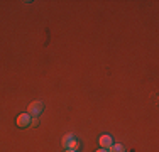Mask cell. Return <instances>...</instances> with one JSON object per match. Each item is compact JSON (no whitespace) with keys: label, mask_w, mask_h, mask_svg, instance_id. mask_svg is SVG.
<instances>
[{"label":"cell","mask_w":159,"mask_h":152,"mask_svg":"<svg viewBox=\"0 0 159 152\" xmlns=\"http://www.w3.org/2000/svg\"><path fill=\"white\" fill-rule=\"evenodd\" d=\"M95 152H108L107 149H98V150H95Z\"/></svg>","instance_id":"obj_7"},{"label":"cell","mask_w":159,"mask_h":152,"mask_svg":"<svg viewBox=\"0 0 159 152\" xmlns=\"http://www.w3.org/2000/svg\"><path fill=\"white\" fill-rule=\"evenodd\" d=\"M37 125V117H32L31 118V127H36Z\"/></svg>","instance_id":"obj_6"},{"label":"cell","mask_w":159,"mask_h":152,"mask_svg":"<svg viewBox=\"0 0 159 152\" xmlns=\"http://www.w3.org/2000/svg\"><path fill=\"white\" fill-rule=\"evenodd\" d=\"M61 144H63L64 149H71V150H78V147H80V144L73 139V135H64Z\"/></svg>","instance_id":"obj_2"},{"label":"cell","mask_w":159,"mask_h":152,"mask_svg":"<svg viewBox=\"0 0 159 152\" xmlns=\"http://www.w3.org/2000/svg\"><path fill=\"white\" fill-rule=\"evenodd\" d=\"M31 118H32V117L29 115V113H20V115L17 117V125H19L20 128L31 127Z\"/></svg>","instance_id":"obj_3"},{"label":"cell","mask_w":159,"mask_h":152,"mask_svg":"<svg viewBox=\"0 0 159 152\" xmlns=\"http://www.w3.org/2000/svg\"><path fill=\"white\" fill-rule=\"evenodd\" d=\"M43 110H44V103H43V101H32V103L27 106V113L31 117H39L41 113H43Z\"/></svg>","instance_id":"obj_1"},{"label":"cell","mask_w":159,"mask_h":152,"mask_svg":"<svg viewBox=\"0 0 159 152\" xmlns=\"http://www.w3.org/2000/svg\"><path fill=\"white\" fill-rule=\"evenodd\" d=\"M112 145H113V139L110 135H102L100 137V147H102V149H107L108 150Z\"/></svg>","instance_id":"obj_4"},{"label":"cell","mask_w":159,"mask_h":152,"mask_svg":"<svg viewBox=\"0 0 159 152\" xmlns=\"http://www.w3.org/2000/svg\"><path fill=\"white\" fill-rule=\"evenodd\" d=\"M64 152H76V150H71V149H66V150H64Z\"/></svg>","instance_id":"obj_8"},{"label":"cell","mask_w":159,"mask_h":152,"mask_svg":"<svg viewBox=\"0 0 159 152\" xmlns=\"http://www.w3.org/2000/svg\"><path fill=\"white\" fill-rule=\"evenodd\" d=\"M108 152H125V147L122 144H113L110 149H108Z\"/></svg>","instance_id":"obj_5"}]
</instances>
